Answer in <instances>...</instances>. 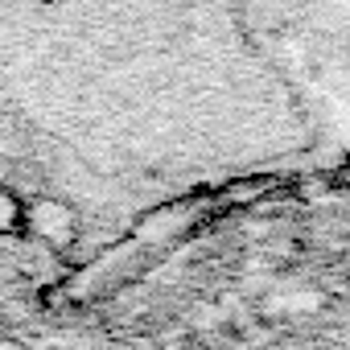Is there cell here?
Masks as SVG:
<instances>
[{
  "label": "cell",
  "mask_w": 350,
  "mask_h": 350,
  "mask_svg": "<svg viewBox=\"0 0 350 350\" xmlns=\"http://www.w3.org/2000/svg\"><path fill=\"white\" fill-rule=\"evenodd\" d=\"M0 128L140 182L317 136L297 66L243 0H0Z\"/></svg>",
  "instance_id": "obj_1"
},
{
  "label": "cell",
  "mask_w": 350,
  "mask_h": 350,
  "mask_svg": "<svg viewBox=\"0 0 350 350\" xmlns=\"http://www.w3.org/2000/svg\"><path fill=\"white\" fill-rule=\"evenodd\" d=\"M247 13L280 42L313 62L350 70V0H243Z\"/></svg>",
  "instance_id": "obj_2"
},
{
  "label": "cell",
  "mask_w": 350,
  "mask_h": 350,
  "mask_svg": "<svg viewBox=\"0 0 350 350\" xmlns=\"http://www.w3.org/2000/svg\"><path fill=\"white\" fill-rule=\"evenodd\" d=\"M21 231L50 243L54 252H66L75 239H79V211L66 202V198H29L25 202V215H21Z\"/></svg>",
  "instance_id": "obj_3"
},
{
  "label": "cell",
  "mask_w": 350,
  "mask_h": 350,
  "mask_svg": "<svg viewBox=\"0 0 350 350\" xmlns=\"http://www.w3.org/2000/svg\"><path fill=\"white\" fill-rule=\"evenodd\" d=\"M21 215H25V202L9 186H0V235H21Z\"/></svg>",
  "instance_id": "obj_4"
}]
</instances>
